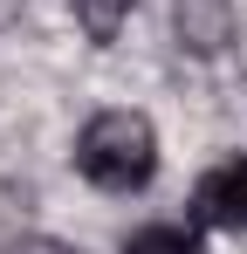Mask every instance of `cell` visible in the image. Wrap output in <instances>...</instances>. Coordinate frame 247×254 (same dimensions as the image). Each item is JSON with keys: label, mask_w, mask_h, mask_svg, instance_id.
Returning a JSON list of instances; mask_svg holds the SVG:
<instances>
[{"label": "cell", "mask_w": 247, "mask_h": 254, "mask_svg": "<svg viewBox=\"0 0 247 254\" xmlns=\"http://www.w3.org/2000/svg\"><path fill=\"white\" fill-rule=\"evenodd\" d=\"M76 172L103 192H137L158 172V130L144 110H96L76 130Z\"/></svg>", "instance_id": "cell-1"}, {"label": "cell", "mask_w": 247, "mask_h": 254, "mask_svg": "<svg viewBox=\"0 0 247 254\" xmlns=\"http://www.w3.org/2000/svg\"><path fill=\"white\" fill-rule=\"evenodd\" d=\"M192 213L199 227H220V234H247V158H227L199 179L192 192Z\"/></svg>", "instance_id": "cell-2"}, {"label": "cell", "mask_w": 247, "mask_h": 254, "mask_svg": "<svg viewBox=\"0 0 247 254\" xmlns=\"http://www.w3.org/2000/svg\"><path fill=\"white\" fill-rule=\"evenodd\" d=\"M76 7V21H82V35L89 42H117V28L130 21V7L137 0H69Z\"/></svg>", "instance_id": "cell-3"}, {"label": "cell", "mask_w": 247, "mask_h": 254, "mask_svg": "<svg viewBox=\"0 0 247 254\" xmlns=\"http://www.w3.org/2000/svg\"><path fill=\"white\" fill-rule=\"evenodd\" d=\"M124 254H206V248H199V227H144L124 241Z\"/></svg>", "instance_id": "cell-4"}, {"label": "cell", "mask_w": 247, "mask_h": 254, "mask_svg": "<svg viewBox=\"0 0 247 254\" xmlns=\"http://www.w3.org/2000/svg\"><path fill=\"white\" fill-rule=\"evenodd\" d=\"M7 254H76V248H62V241H21V248H7Z\"/></svg>", "instance_id": "cell-5"}, {"label": "cell", "mask_w": 247, "mask_h": 254, "mask_svg": "<svg viewBox=\"0 0 247 254\" xmlns=\"http://www.w3.org/2000/svg\"><path fill=\"white\" fill-rule=\"evenodd\" d=\"M7 14H14V7H7V0H0V21H7Z\"/></svg>", "instance_id": "cell-6"}]
</instances>
